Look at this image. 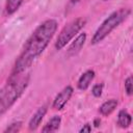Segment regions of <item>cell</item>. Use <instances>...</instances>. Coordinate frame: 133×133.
Here are the masks:
<instances>
[{
	"label": "cell",
	"instance_id": "obj_17",
	"mask_svg": "<svg viewBox=\"0 0 133 133\" xmlns=\"http://www.w3.org/2000/svg\"><path fill=\"white\" fill-rule=\"evenodd\" d=\"M100 123H101L100 118H97V119H95V122H94V125H95V127H99Z\"/></svg>",
	"mask_w": 133,
	"mask_h": 133
},
{
	"label": "cell",
	"instance_id": "obj_9",
	"mask_svg": "<svg viewBox=\"0 0 133 133\" xmlns=\"http://www.w3.org/2000/svg\"><path fill=\"white\" fill-rule=\"evenodd\" d=\"M117 104H118V102H117L116 99H110V100L104 102V103L100 106V108H99V112H100L102 115L107 116V115L111 114V113L115 110Z\"/></svg>",
	"mask_w": 133,
	"mask_h": 133
},
{
	"label": "cell",
	"instance_id": "obj_12",
	"mask_svg": "<svg viewBox=\"0 0 133 133\" xmlns=\"http://www.w3.org/2000/svg\"><path fill=\"white\" fill-rule=\"evenodd\" d=\"M23 3V0H6L5 2V11L7 15L15 14Z\"/></svg>",
	"mask_w": 133,
	"mask_h": 133
},
{
	"label": "cell",
	"instance_id": "obj_14",
	"mask_svg": "<svg viewBox=\"0 0 133 133\" xmlns=\"http://www.w3.org/2000/svg\"><path fill=\"white\" fill-rule=\"evenodd\" d=\"M125 91L128 96L132 95L133 91V81H132V77L129 76L126 80H125Z\"/></svg>",
	"mask_w": 133,
	"mask_h": 133
},
{
	"label": "cell",
	"instance_id": "obj_3",
	"mask_svg": "<svg viewBox=\"0 0 133 133\" xmlns=\"http://www.w3.org/2000/svg\"><path fill=\"white\" fill-rule=\"evenodd\" d=\"M131 14L130 8H119L113 12H111L103 23L98 27L96 32L91 37V45H97L102 42L113 29H115L121 23H123Z\"/></svg>",
	"mask_w": 133,
	"mask_h": 133
},
{
	"label": "cell",
	"instance_id": "obj_5",
	"mask_svg": "<svg viewBox=\"0 0 133 133\" xmlns=\"http://www.w3.org/2000/svg\"><path fill=\"white\" fill-rule=\"evenodd\" d=\"M73 92H74V89H73V87L71 85L65 86L55 97V99L53 101V104H52L53 109H55V110H61L66 105V103L69 102V100L71 99Z\"/></svg>",
	"mask_w": 133,
	"mask_h": 133
},
{
	"label": "cell",
	"instance_id": "obj_10",
	"mask_svg": "<svg viewBox=\"0 0 133 133\" xmlns=\"http://www.w3.org/2000/svg\"><path fill=\"white\" fill-rule=\"evenodd\" d=\"M131 123H132L131 114L125 109L119 110V112L117 114V125L121 128L126 129V128H129L131 126Z\"/></svg>",
	"mask_w": 133,
	"mask_h": 133
},
{
	"label": "cell",
	"instance_id": "obj_4",
	"mask_svg": "<svg viewBox=\"0 0 133 133\" xmlns=\"http://www.w3.org/2000/svg\"><path fill=\"white\" fill-rule=\"evenodd\" d=\"M86 24V19L84 18H77L73 21H71L68 25H65L60 33L58 34L56 42H55V48L56 50H61L71 42V39L85 26Z\"/></svg>",
	"mask_w": 133,
	"mask_h": 133
},
{
	"label": "cell",
	"instance_id": "obj_7",
	"mask_svg": "<svg viewBox=\"0 0 133 133\" xmlns=\"http://www.w3.org/2000/svg\"><path fill=\"white\" fill-rule=\"evenodd\" d=\"M85 41H86V33L85 32L80 33L75 38V41L70 45V47L68 48V55L69 56H74V55L78 54L80 52V50L82 49V47L84 46Z\"/></svg>",
	"mask_w": 133,
	"mask_h": 133
},
{
	"label": "cell",
	"instance_id": "obj_6",
	"mask_svg": "<svg viewBox=\"0 0 133 133\" xmlns=\"http://www.w3.org/2000/svg\"><path fill=\"white\" fill-rule=\"evenodd\" d=\"M46 113H47V107L46 106H42L35 111V113L32 115V117L30 118V121L28 123V128L30 131H34L38 128V126L41 125Z\"/></svg>",
	"mask_w": 133,
	"mask_h": 133
},
{
	"label": "cell",
	"instance_id": "obj_11",
	"mask_svg": "<svg viewBox=\"0 0 133 133\" xmlns=\"http://www.w3.org/2000/svg\"><path fill=\"white\" fill-rule=\"evenodd\" d=\"M60 124H61V117L59 115H54L47 122V124L43 127L42 131L43 132H54L59 129Z\"/></svg>",
	"mask_w": 133,
	"mask_h": 133
},
{
	"label": "cell",
	"instance_id": "obj_13",
	"mask_svg": "<svg viewBox=\"0 0 133 133\" xmlns=\"http://www.w3.org/2000/svg\"><path fill=\"white\" fill-rule=\"evenodd\" d=\"M21 127H22V122H20V121L14 122V123H11V124L4 130V132H5V133H6V132H8V133H16V132L20 131Z\"/></svg>",
	"mask_w": 133,
	"mask_h": 133
},
{
	"label": "cell",
	"instance_id": "obj_15",
	"mask_svg": "<svg viewBox=\"0 0 133 133\" xmlns=\"http://www.w3.org/2000/svg\"><path fill=\"white\" fill-rule=\"evenodd\" d=\"M102 91H103V84H102V83L95 84V85L92 86V88H91V94H92L94 97H96V98L101 97Z\"/></svg>",
	"mask_w": 133,
	"mask_h": 133
},
{
	"label": "cell",
	"instance_id": "obj_1",
	"mask_svg": "<svg viewBox=\"0 0 133 133\" xmlns=\"http://www.w3.org/2000/svg\"><path fill=\"white\" fill-rule=\"evenodd\" d=\"M58 23L54 19L44 21L38 25L24 45V48L18 56L11 75L24 73L45 51L50 41L54 36Z\"/></svg>",
	"mask_w": 133,
	"mask_h": 133
},
{
	"label": "cell",
	"instance_id": "obj_2",
	"mask_svg": "<svg viewBox=\"0 0 133 133\" xmlns=\"http://www.w3.org/2000/svg\"><path fill=\"white\" fill-rule=\"evenodd\" d=\"M30 76L28 74L10 75L8 81L0 88V116H2L20 99L29 84Z\"/></svg>",
	"mask_w": 133,
	"mask_h": 133
},
{
	"label": "cell",
	"instance_id": "obj_16",
	"mask_svg": "<svg viewBox=\"0 0 133 133\" xmlns=\"http://www.w3.org/2000/svg\"><path fill=\"white\" fill-rule=\"evenodd\" d=\"M91 131V126L89 125V124H85L81 129H80V133H88V132H90Z\"/></svg>",
	"mask_w": 133,
	"mask_h": 133
},
{
	"label": "cell",
	"instance_id": "obj_18",
	"mask_svg": "<svg viewBox=\"0 0 133 133\" xmlns=\"http://www.w3.org/2000/svg\"><path fill=\"white\" fill-rule=\"evenodd\" d=\"M104 1H109V0H104Z\"/></svg>",
	"mask_w": 133,
	"mask_h": 133
},
{
	"label": "cell",
	"instance_id": "obj_8",
	"mask_svg": "<svg viewBox=\"0 0 133 133\" xmlns=\"http://www.w3.org/2000/svg\"><path fill=\"white\" fill-rule=\"evenodd\" d=\"M95 75H96V74H95V71H92V70H87V71H85V72L80 76V78H79V80H78V83H77L78 88H79L80 90H85V89H87L88 86L90 85L91 81L94 80Z\"/></svg>",
	"mask_w": 133,
	"mask_h": 133
}]
</instances>
